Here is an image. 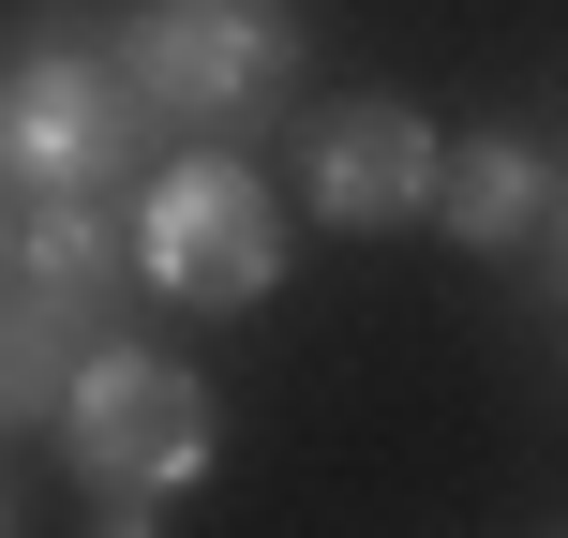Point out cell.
Returning a JSON list of instances; mask_svg holds the SVG:
<instances>
[{
    "label": "cell",
    "instance_id": "cell-1",
    "mask_svg": "<svg viewBox=\"0 0 568 538\" xmlns=\"http://www.w3.org/2000/svg\"><path fill=\"white\" fill-rule=\"evenodd\" d=\"M120 90L150 105V135H255L300 90V16L284 0H150L120 30Z\"/></svg>",
    "mask_w": 568,
    "mask_h": 538
},
{
    "label": "cell",
    "instance_id": "cell-2",
    "mask_svg": "<svg viewBox=\"0 0 568 538\" xmlns=\"http://www.w3.org/2000/svg\"><path fill=\"white\" fill-rule=\"evenodd\" d=\"M150 165V105L120 90L105 45H30L0 60V195H120Z\"/></svg>",
    "mask_w": 568,
    "mask_h": 538
},
{
    "label": "cell",
    "instance_id": "cell-3",
    "mask_svg": "<svg viewBox=\"0 0 568 538\" xmlns=\"http://www.w3.org/2000/svg\"><path fill=\"white\" fill-rule=\"evenodd\" d=\"M135 284H165L180 314H255L284 284V210L255 195V165L180 150V165L135 195Z\"/></svg>",
    "mask_w": 568,
    "mask_h": 538
},
{
    "label": "cell",
    "instance_id": "cell-4",
    "mask_svg": "<svg viewBox=\"0 0 568 538\" xmlns=\"http://www.w3.org/2000/svg\"><path fill=\"white\" fill-rule=\"evenodd\" d=\"M45 434H60V464H75L90 494H180L210 464V389L165 344H90Z\"/></svg>",
    "mask_w": 568,
    "mask_h": 538
},
{
    "label": "cell",
    "instance_id": "cell-5",
    "mask_svg": "<svg viewBox=\"0 0 568 538\" xmlns=\"http://www.w3.org/2000/svg\"><path fill=\"white\" fill-rule=\"evenodd\" d=\"M434 120L404 105V90H359V105H329L300 135V195L329 210V225H419V195H434Z\"/></svg>",
    "mask_w": 568,
    "mask_h": 538
},
{
    "label": "cell",
    "instance_id": "cell-6",
    "mask_svg": "<svg viewBox=\"0 0 568 538\" xmlns=\"http://www.w3.org/2000/svg\"><path fill=\"white\" fill-rule=\"evenodd\" d=\"M419 210L464 240V255H554V150L539 135H464V150H434Z\"/></svg>",
    "mask_w": 568,
    "mask_h": 538
},
{
    "label": "cell",
    "instance_id": "cell-7",
    "mask_svg": "<svg viewBox=\"0 0 568 538\" xmlns=\"http://www.w3.org/2000/svg\"><path fill=\"white\" fill-rule=\"evenodd\" d=\"M75 359H90V314L45 300V284H0V434H45Z\"/></svg>",
    "mask_w": 568,
    "mask_h": 538
},
{
    "label": "cell",
    "instance_id": "cell-8",
    "mask_svg": "<svg viewBox=\"0 0 568 538\" xmlns=\"http://www.w3.org/2000/svg\"><path fill=\"white\" fill-rule=\"evenodd\" d=\"M120 255H135V225H120V195H45V210H30V225H16V270L30 284H45V300H105V284H120Z\"/></svg>",
    "mask_w": 568,
    "mask_h": 538
},
{
    "label": "cell",
    "instance_id": "cell-9",
    "mask_svg": "<svg viewBox=\"0 0 568 538\" xmlns=\"http://www.w3.org/2000/svg\"><path fill=\"white\" fill-rule=\"evenodd\" d=\"M90 538H165V494H90Z\"/></svg>",
    "mask_w": 568,
    "mask_h": 538
},
{
    "label": "cell",
    "instance_id": "cell-10",
    "mask_svg": "<svg viewBox=\"0 0 568 538\" xmlns=\"http://www.w3.org/2000/svg\"><path fill=\"white\" fill-rule=\"evenodd\" d=\"M0 270H16V195H0Z\"/></svg>",
    "mask_w": 568,
    "mask_h": 538
},
{
    "label": "cell",
    "instance_id": "cell-11",
    "mask_svg": "<svg viewBox=\"0 0 568 538\" xmlns=\"http://www.w3.org/2000/svg\"><path fill=\"white\" fill-rule=\"evenodd\" d=\"M0 538H16V494H0Z\"/></svg>",
    "mask_w": 568,
    "mask_h": 538
}]
</instances>
